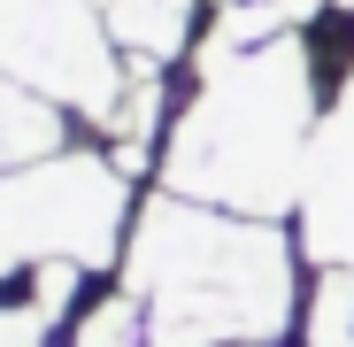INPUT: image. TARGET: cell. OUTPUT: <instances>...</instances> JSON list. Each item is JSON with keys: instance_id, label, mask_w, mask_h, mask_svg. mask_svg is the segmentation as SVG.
Here are the masks:
<instances>
[{"instance_id": "cell-1", "label": "cell", "mask_w": 354, "mask_h": 347, "mask_svg": "<svg viewBox=\"0 0 354 347\" xmlns=\"http://www.w3.org/2000/svg\"><path fill=\"white\" fill-rule=\"evenodd\" d=\"M193 100L169 116L162 139V186L239 208V216H285L308 193L316 154V54L301 31H277L247 54H201Z\"/></svg>"}, {"instance_id": "cell-2", "label": "cell", "mask_w": 354, "mask_h": 347, "mask_svg": "<svg viewBox=\"0 0 354 347\" xmlns=\"http://www.w3.org/2000/svg\"><path fill=\"white\" fill-rule=\"evenodd\" d=\"M115 270L147 301L154 347H270L301 317L292 240L277 216L208 208L169 186L131 216Z\"/></svg>"}, {"instance_id": "cell-3", "label": "cell", "mask_w": 354, "mask_h": 347, "mask_svg": "<svg viewBox=\"0 0 354 347\" xmlns=\"http://www.w3.org/2000/svg\"><path fill=\"white\" fill-rule=\"evenodd\" d=\"M131 178L115 154L62 147L46 162H24L0 178V278H24L31 263H85L108 270L124 263V224H131Z\"/></svg>"}, {"instance_id": "cell-4", "label": "cell", "mask_w": 354, "mask_h": 347, "mask_svg": "<svg viewBox=\"0 0 354 347\" xmlns=\"http://www.w3.org/2000/svg\"><path fill=\"white\" fill-rule=\"evenodd\" d=\"M0 70L108 124L131 85V54L115 46L100 0H0Z\"/></svg>"}, {"instance_id": "cell-5", "label": "cell", "mask_w": 354, "mask_h": 347, "mask_svg": "<svg viewBox=\"0 0 354 347\" xmlns=\"http://www.w3.org/2000/svg\"><path fill=\"white\" fill-rule=\"evenodd\" d=\"M62 147H70V108L46 100V93H31L24 78L0 70V178L24 170V162L62 154Z\"/></svg>"}, {"instance_id": "cell-6", "label": "cell", "mask_w": 354, "mask_h": 347, "mask_svg": "<svg viewBox=\"0 0 354 347\" xmlns=\"http://www.w3.org/2000/svg\"><path fill=\"white\" fill-rule=\"evenodd\" d=\"M154 124H162V62H131V85H124V100H115V116H108V132H115V170H124V178L147 170Z\"/></svg>"}, {"instance_id": "cell-7", "label": "cell", "mask_w": 354, "mask_h": 347, "mask_svg": "<svg viewBox=\"0 0 354 347\" xmlns=\"http://www.w3.org/2000/svg\"><path fill=\"white\" fill-rule=\"evenodd\" d=\"M70 347H154V324H147V301L131 285H115L108 301H93L77 324H70Z\"/></svg>"}, {"instance_id": "cell-8", "label": "cell", "mask_w": 354, "mask_h": 347, "mask_svg": "<svg viewBox=\"0 0 354 347\" xmlns=\"http://www.w3.org/2000/svg\"><path fill=\"white\" fill-rule=\"evenodd\" d=\"M301 332H308V347H354V270L346 263L316 270V294L301 309Z\"/></svg>"}, {"instance_id": "cell-9", "label": "cell", "mask_w": 354, "mask_h": 347, "mask_svg": "<svg viewBox=\"0 0 354 347\" xmlns=\"http://www.w3.org/2000/svg\"><path fill=\"white\" fill-rule=\"evenodd\" d=\"M77 294H85V263H31V270H24V301H31L46 324H70Z\"/></svg>"}, {"instance_id": "cell-10", "label": "cell", "mask_w": 354, "mask_h": 347, "mask_svg": "<svg viewBox=\"0 0 354 347\" xmlns=\"http://www.w3.org/2000/svg\"><path fill=\"white\" fill-rule=\"evenodd\" d=\"M46 339H54V324H46L24 294H16V301H0V347H46Z\"/></svg>"}, {"instance_id": "cell-11", "label": "cell", "mask_w": 354, "mask_h": 347, "mask_svg": "<svg viewBox=\"0 0 354 347\" xmlns=\"http://www.w3.org/2000/svg\"><path fill=\"white\" fill-rule=\"evenodd\" d=\"M216 8H223V0H216ZM270 8H277V16H285V24H308V16H316V8H324V0H270Z\"/></svg>"}]
</instances>
